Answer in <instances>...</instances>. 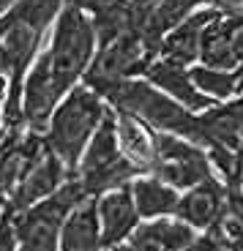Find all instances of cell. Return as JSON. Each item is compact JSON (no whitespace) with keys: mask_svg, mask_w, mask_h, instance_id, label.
Listing matches in <instances>:
<instances>
[{"mask_svg":"<svg viewBox=\"0 0 243 251\" xmlns=\"http://www.w3.org/2000/svg\"><path fill=\"white\" fill-rule=\"evenodd\" d=\"M115 112V134H118V148L123 153L126 161H131L142 175L150 172V164H153V128L142 123L139 118L129 112H120V109H112Z\"/></svg>","mask_w":243,"mask_h":251,"instance_id":"2e32d148","label":"cell"},{"mask_svg":"<svg viewBox=\"0 0 243 251\" xmlns=\"http://www.w3.org/2000/svg\"><path fill=\"white\" fill-rule=\"evenodd\" d=\"M96 219H99V243L101 251H109L115 246L126 243L131 232L137 229L139 216L129 186H120L115 191L96 197Z\"/></svg>","mask_w":243,"mask_h":251,"instance_id":"9c48e42d","label":"cell"},{"mask_svg":"<svg viewBox=\"0 0 243 251\" xmlns=\"http://www.w3.org/2000/svg\"><path fill=\"white\" fill-rule=\"evenodd\" d=\"M238 101H241V104H243V88H241V96H238Z\"/></svg>","mask_w":243,"mask_h":251,"instance_id":"cb8c5ba5","label":"cell"},{"mask_svg":"<svg viewBox=\"0 0 243 251\" xmlns=\"http://www.w3.org/2000/svg\"><path fill=\"white\" fill-rule=\"evenodd\" d=\"M148 175L159 177L175 191H189L213 177L211 161L200 145L186 142L172 134H153V164Z\"/></svg>","mask_w":243,"mask_h":251,"instance_id":"52a82bcc","label":"cell"},{"mask_svg":"<svg viewBox=\"0 0 243 251\" xmlns=\"http://www.w3.org/2000/svg\"><path fill=\"white\" fill-rule=\"evenodd\" d=\"M200 240V232H194L181 219H150L139 221L137 229L126 240L129 251H186Z\"/></svg>","mask_w":243,"mask_h":251,"instance_id":"5bb4252c","label":"cell"},{"mask_svg":"<svg viewBox=\"0 0 243 251\" xmlns=\"http://www.w3.org/2000/svg\"><path fill=\"white\" fill-rule=\"evenodd\" d=\"M69 177H71L69 170H66V167L60 164V158L47 148L44 156L38 158L30 170H27V175L19 180V186L8 194L6 210L14 216V213H19V210H25V207L36 205V202L47 200V197L55 194Z\"/></svg>","mask_w":243,"mask_h":251,"instance_id":"30bf717a","label":"cell"},{"mask_svg":"<svg viewBox=\"0 0 243 251\" xmlns=\"http://www.w3.org/2000/svg\"><path fill=\"white\" fill-rule=\"evenodd\" d=\"M208 6L221 14H230V11H243V0H208Z\"/></svg>","mask_w":243,"mask_h":251,"instance_id":"7402d4cb","label":"cell"},{"mask_svg":"<svg viewBox=\"0 0 243 251\" xmlns=\"http://www.w3.org/2000/svg\"><path fill=\"white\" fill-rule=\"evenodd\" d=\"M216 8L205 6L200 11H194L189 19H183L181 25L169 30L167 36L159 41V57L183 69H191L200 63V44H202V33L205 27L216 19Z\"/></svg>","mask_w":243,"mask_h":251,"instance_id":"7c38bea8","label":"cell"},{"mask_svg":"<svg viewBox=\"0 0 243 251\" xmlns=\"http://www.w3.org/2000/svg\"><path fill=\"white\" fill-rule=\"evenodd\" d=\"M131 200L137 207L139 221H150V219H167L175 216V207L181 200V191H175L172 186L162 183L153 175H139L129 183Z\"/></svg>","mask_w":243,"mask_h":251,"instance_id":"e0dca14e","label":"cell"},{"mask_svg":"<svg viewBox=\"0 0 243 251\" xmlns=\"http://www.w3.org/2000/svg\"><path fill=\"white\" fill-rule=\"evenodd\" d=\"M66 6L71 8H80L82 14H87V17H93V14H99L101 8H107L112 0H63Z\"/></svg>","mask_w":243,"mask_h":251,"instance_id":"44dd1931","label":"cell"},{"mask_svg":"<svg viewBox=\"0 0 243 251\" xmlns=\"http://www.w3.org/2000/svg\"><path fill=\"white\" fill-rule=\"evenodd\" d=\"M87 200L74 177L63 183L52 197L11 216V229L17 240V251H57L60 229L69 213Z\"/></svg>","mask_w":243,"mask_h":251,"instance_id":"5b68a950","label":"cell"},{"mask_svg":"<svg viewBox=\"0 0 243 251\" xmlns=\"http://www.w3.org/2000/svg\"><path fill=\"white\" fill-rule=\"evenodd\" d=\"M57 251H101L96 200H82L66 219L57 240Z\"/></svg>","mask_w":243,"mask_h":251,"instance_id":"ac0fdd59","label":"cell"},{"mask_svg":"<svg viewBox=\"0 0 243 251\" xmlns=\"http://www.w3.org/2000/svg\"><path fill=\"white\" fill-rule=\"evenodd\" d=\"M139 175H142V172H139L131 161H126L120 148H118L115 112H112V107H109L104 115V120H101L99 128H96V134L90 137V142H87L80 164H77L74 180L80 183L82 194L96 200V197L107 194V191L129 186V183Z\"/></svg>","mask_w":243,"mask_h":251,"instance_id":"277c9868","label":"cell"},{"mask_svg":"<svg viewBox=\"0 0 243 251\" xmlns=\"http://www.w3.org/2000/svg\"><path fill=\"white\" fill-rule=\"evenodd\" d=\"M142 79L150 82L156 90H162L164 96H169L172 101H178L181 107H186L189 112H194V115L216 107V101H211L208 96H202L200 90H197V85H194L191 76H189V69L175 66V63H167V60H162V57H156V60L145 69Z\"/></svg>","mask_w":243,"mask_h":251,"instance_id":"4fadbf2b","label":"cell"},{"mask_svg":"<svg viewBox=\"0 0 243 251\" xmlns=\"http://www.w3.org/2000/svg\"><path fill=\"white\" fill-rule=\"evenodd\" d=\"M6 216V200H0V219Z\"/></svg>","mask_w":243,"mask_h":251,"instance_id":"603a6c76","label":"cell"},{"mask_svg":"<svg viewBox=\"0 0 243 251\" xmlns=\"http://www.w3.org/2000/svg\"><path fill=\"white\" fill-rule=\"evenodd\" d=\"M156 50H150L139 33H123L107 47H99L87 66L80 85L93 90L96 96H104L109 88L126 79H142L145 69L156 60Z\"/></svg>","mask_w":243,"mask_h":251,"instance_id":"8992f818","label":"cell"},{"mask_svg":"<svg viewBox=\"0 0 243 251\" xmlns=\"http://www.w3.org/2000/svg\"><path fill=\"white\" fill-rule=\"evenodd\" d=\"M197 128H200V145L202 151L208 148H230L238 151L243 142V104L241 101H227L205 109L197 115Z\"/></svg>","mask_w":243,"mask_h":251,"instance_id":"9a60e30c","label":"cell"},{"mask_svg":"<svg viewBox=\"0 0 243 251\" xmlns=\"http://www.w3.org/2000/svg\"><path fill=\"white\" fill-rule=\"evenodd\" d=\"M227 213V188L216 175L202 180L200 186L181 191V200L175 207V219L189 224L194 232L205 235L221 216Z\"/></svg>","mask_w":243,"mask_h":251,"instance_id":"8fae6325","label":"cell"},{"mask_svg":"<svg viewBox=\"0 0 243 251\" xmlns=\"http://www.w3.org/2000/svg\"><path fill=\"white\" fill-rule=\"evenodd\" d=\"M189 76L197 85L202 96H208L216 104H227L241 96L243 88V71H221V69H208V66H191Z\"/></svg>","mask_w":243,"mask_h":251,"instance_id":"ffe728a7","label":"cell"},{"mask_svg":"<svg viewBox=\"0 0 243 251\" xmlns=\"http://www.w3.org/2000/svg\"><path fill=\"white\" fill-rule=\"evenodd\" d=\"M101 99L112 109L139 118L148 128H153L159 134H172V137H181L194 145L200 139L197 115L189 112L186 107H181L178 101L164 96L162 90H156L145 79H126L115 88H109Z\"/></svg>","mask_w":243,"mask_h":251,"instance_id":"3957f363","label":"cell"},{"mask_svg":"<svg viewBox=\"0 0 243 251\" xmlns=\"http://www.w3.org/2000/svg\"><path fill=\"white\" fill-rule=\"evenodd\" d=\"M200 66L243 71V11L216 14V19L202 33Z\"/></svg>","mask_w":243,"mask_h":251,"instance_id":"ba28073f","label":"cell"},{"mask_svg":"<svg viewBox=\"0 0 243 251\" xmlns=\"http://www.w3.org/2000/svg\"><path fill=\"white\" fill-rule=\"evenodd\" d=\"M107 109H109V104L101 96H96L93 90H87L85 85H77L55 107L50 120H47L44 142L60 158V164L69 170L71 177H74L77 164H80L90 137L96 134L99 123L104 120Z\"/></svg>","mask_w":243,"mask_h":251,"instance_id":"7a4b0ae2","label":"cell"},{"mask_svg":"<svg viewBox=\"0 0 243 251\" xmlns=\"http://www.w3.org/2000/svg\"><path fill=\"white\" fill-rule=\"evenodd\" d=\"M96 55L93 22L80 8L63 6L57 14L47 50L38 52L22 85V126L44 134L47 120L85 76Z\"/></svg>","mask_w":243,"mask_h":251,"instance_id":"6da1fadb","label":"cell"},{"mask_svg":"<svg viewBox=\"0 0 243 251\" xmlns=\"http://www.w3.org/2000/svg\"><path fill=\"white\" fill-rule=\"evenodd\" d=\"M205 6H208V0H159L153 14H150V19H148V27H145V41H148V47L156 50V55H159V41L169 30H175L183 19H189L194 11H200Z\"/></svg>","mask_w":243,"mask_h":251,"instance_id":"d6986e66","label":"cell"}]
</instances>
